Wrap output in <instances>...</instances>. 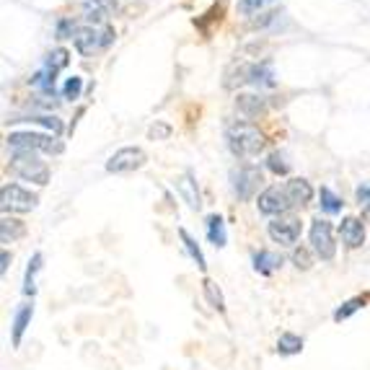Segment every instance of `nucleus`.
<instances>
[{
  "label": "nucleus",
  "mask_w": 370,
  "mask_h": 370,
  "mask_svg": "<svg viewBox=\"0 0 370 370\" xmlns=\"http://www.w3.org/2000/svg\"><path fill=\"white\" fill-rule=\"evenodd\" d=\"M226 145L236 158H256L264 153L267 140L252 122H236L226 130Z\"/></svg>",
  "instance_id": "f257e3e1"
},
{
  "label": "nucleus",
  "mask_w": 370,
  "mask_h": 370,
  "mask_svg": "<svg viewBox=\"0 0 370 370\" xmlns=\"http://www.w3.org/2000/svg\"><path fill=\"white\" fill-rule=\"evenodd\" d=\"M8 171L16 174L18 179L31 181L36 187H45L49 181V169L45 161H39V155L34 151H16L8 163Z\"/></svg>",
  "instance_id": "f03ea898"
},
{
  "label": "nucleus",
  "mask_w": 370,
  "mask_h": 370,
  "mask_svg": "<svg viewBox=\"0 0 370 370\" xmlns=\"http://www.w3.org/2000/svg\"><path fill=\"white\" fill-rule=\"evenodd\" d=\"M228 88L236 86H256V88H272L275 86V72L270 63H241L233 68V72L226 81Z\"/></svg>",
  "instance_id": "7ed1b4c3"
},
{
  "label": "nucleus",
  "mask_w": 370,
  "mask_h": 370,
  "mask_svg": "<svg viewBox=\"0 0 370 370\" xmlns=\"http://www.w3.org/2000/svg\"><path fill=\"white\" fill-rule=\"evenodd\" d=\"M8 145L13 151H34V153L60 155L65 151V143L57 135H42V132H10Z\"/></svg>",
  "instance_id": "20e7f679"
},
{
  "label": "nucleus",
  "mask_w": 370,
  "mask_h": 370,
  "mask_svg": "<svg viewBox=\"0 0 370 370\" xmlns=\"http://www.w3.org/2000/svg\"><path fill=\"white\" fill-rule=\"evenodd\" d=\"M264 184V174L259 166H238L231 171V190L241 202H249V199L259 192V187Z\"/></svg>",
  "instance_id": "39448f33"
},
{
  "label": "nucleus",
  "mask_w": 370,
  "mask_h": 370,
  "mask_svg": "<svg viewBox=\"0 0 370 370\" xmlns=\"http://www.w3.org/2000/svg\"><path fill=\"white\" fill-rule=\"evenodd\" d=\"M308 238H311V249H314V254H316L321 262H332L337 256L334 231H332V223H329V220L316 217V220L311 223Z\"/></svg>",
  "instance_id": "423d86ee"
},
{
  "label": "nucleus",
  "mask_w": 370,
  "mask_h": 370,
  "mask_svg": "<svg viewBox=\"0 0 370 370\" xmlns=\"http://www.w3.org/2000/svg\"><path fill=\"white\" fill-rule=\"evenodd\" d=\"M36 197L31 190H24L21 184H3V190H0V208L6 215H13V213H31L36 208Z\"/></svg>",
  "instance_id": "0eeeda50"
},
{
  "label": "nucleus",
  "mask_w": 370,
  "mask_h": 370,
  "mask_svg": "<svg viewBox=\"0 0 370 370\" xmlns=\"http://www.w3.org/2000/svg\"><path fill=\"white\" fill-rule=\"evenodd\" d=\"M114 29L104 24V26H83L78 29V34H75V49L81 54H93L109 47L114 42Z\"/></svg>",
  "instance_id": "6e6552de"
},
{
  "label": "nucleus",
  "mask_w": 370,
  "mask_h": 370,
  "mask_svg": "<svg viewBox=\"0 0 370 370\" xmlns=\"http://www.w3.org/2000/svg\"><path fill=\"white\" fill-rule=\"evenodd\" d=\"M256 208H259V213L262 215H288L290 210L295 208V202H293V197H290L288 187L282 184V187H267V190L259 194V202H256Z\"/></svg>",
  "instance_id": "1a4fd4ad"
},
{
  "label": "nucleus",
  "mask_w": 370,
  "mask_h": 370,
  "mask_svg": "<svg viewBox=\"0 0 370 370\" xmlns=\"http://www.w3.org/2000/svg\"><path fill=\"white\" fill-rule=\"evenodd\" d=\"M300 231H303V223H300L298 215H280L275 217L270 226H267V233L275 244L280 246H293L300 238Z\"/></svg>",
  "instance_id": "9d476101"
},
{
  "label": "nucleus",
  "mask_w": 370,
  "mask_h": 370,
  "mask_svg": "<svg viewBox=\"0 0 370 370\" xmlns=\"http://www.w3.org/2000/svg\"><path fill=\"white\" fill-rule=\"evenodd\" d=\"M148 155H145L143 148L137 145H127V148H119L117 153L111 155L107 161V171L109 174H127V171H137L143 169Z\"/></svg>",
  "instance_id": "9b49d317"
},
{
  "label": "nucleus",
  "mask_w": 370,
  "mask_h": 370,
  "mask_svg": "<svg viewBox=\"0 0 370 370\" xmlns=\"http://www.w3.org/2000/svg\"><path fill=\"white\" fill-rule=\"evenodd\" d=\"M236 109L246 119H259L267 114V99L259 93H238L236 96Z\"/></svg>",
  "instance_id": "f8f14e48"
},
{
  "label": "nucleus",
  "mask_w": 370,
  "mask_h": 370,
  "mask_svg": "<svg viewBox=\"0 0 370 370\" xmlns=\"http://www.w3.org/2000/svg\"><path fill=\"white\" fill-rule=\"evenodd\" d=\"M31 318H34V303H21L16 308V314H13V324H10V342H13V347L24 342V334L31 326Z\"/></svg>",
  "instance_id": "ddd939ff"
},
{
  "label": "nucleus",
  "mask_w": 370,
  "mask_h": 370,
  "mask_svg": "<svg viewBox=\"0 0 370 370\" xmlns=\"http://www.w3.org/2000/svg\"><path fill=\"white\" fill-rule=\"evenodd\" d=\"M339 236H342V241L347 249H360L365 244V226H362L360 217H344L342 223H339Z\"/></svg>",
  "instance_id": "4468645a"
},
{
  "label": "nucleus",
  "mask_w": 370,
  "mask_h": 370,
  "mask_svg": "<svg viewBox=\"0 0 370 370\" xmlns=\"http://www.w3.org/2000/svg\"><path fill=\"white\" fill-rule=\"evenodd\" d=\"M176 192L181 194V199L190 205L192 210H199L202 208V197H199V190H197V181L192 176V171H184L176 179Z\"/></svg>",
  "instance_id": "2eb2a0df"
},
{
  "label": "nucleus",
  "mask_w": 370,
  "mask_h": 370,
  "mask_svg": "<svg viewBox=\"0 0 370 370\" xmlns=\"http://www.w3.org/2000/svg\"><path fill=\"white\" fill-rule=\"evenodd\" d=\"M252 262H254V270L259 272V275H272V272H277L285 264V259H282L280 254L262 249V252H254Z\"/></svg>",
  "instance_id": "dca6fc26"
},
{
  "label": "nucleus",
  "mask_w": 370,
  "mask_h": 370,
  "mask_svg": "<svg viewBox=\"0 0 370 370\" xmlns=\"http://www.w3.org/2000/svg\"><path fill=\"white\" fill-rule=\"evenodd\" d=\"M285 187H288L290 197H293V202H295V208H303V205H308V202L314 199V187L308 184V179L295 176V179L285 181Z\"/></svg>",
  "instance_id": "f3484780"
},
{
  "label": "nucleus",
  "mask_w": 370,
  "mask_h": 370,
  "mask_svg": "<svg viewBox=\"0 0 370 370\" xmlns=\"http://www.w3.org/2000/svg\"><path fill=\"white\" fill-rule=\"evenodd\" d=\"M205 228H208L210 244L215 246V249H223V246L228 244L226 223H223V217H220V215H208V220H205Z\"/></svg>",
  "instance_id": "a211bd4d"
},
{
  "label": "nucleus",
  "mask_w": 370,
  "mask_h": 370,
  "mask_svg": "<svg viewBox=\"0 0 370 370\" xmlns=\"http://www.w3.org/2000/svg\"><path fill=\"white\" fill-rule=\"evenodd\" d=\"M42 264H45V256L36 252L31 259H29V267H26V275H24V295H31L34 298L36 293V275L42 272Z\"/></svg>",
  "instance_id": "6ab92c4d"
},
{
  "label": "nucleus",
  "mask_w": 370,
  "mask_h": 370,
  "mask_svg": "<svg viewBox=\"0 0 370 370\" xmlns=\"http://www.w3.org/2000/svg\"><path fill=\"white\" fill-rule=\"evenodd\" d=\"M26 233V226L21 223V220H16V217H3L0 220V241L3 244H13L16 238H21V236Z\"/></svg>",
  "instance_id": "aec40b11"
},
{
  "label": "nucleus",
  "mask_w": 370,
  "mask_h": 370,
  "mask_svg": "<svg viewBox=\"0 0 370 370\" xmlns=\"http://www.w3.org/2000/svg\"><path fill=\"white\" fill-rule=\"evenodd\" d=\"M179 238H181V244H184V252L190 254L192 262L197 264V270H199V272L208 270V262H205V254H202V249H199V246H197V241H194V238H192V236L187 233V228H179Z\"/></svg>",
  "instance_id": "412c9836"
},
{
  "label": "nucleus",
  "mask_w": 370,
  "mask_h": 370,
  "mask_svg": "<svg viewBox=\"0 0 370 370\" xmlns=\"http://www.w3.org/2000/svg\"><path fill=\"white\" fill-rule=\"evenodd\" d=\"M277 353L282 357H293V355H300L303 353V339L298 334H293V332H282L280 339H277Z\"/></svg>",
  "instance_id": "4be33fe9"
},
{
  "label": "nucleus",
  "mask_w": 370,
  "mask_h": 370,
  "mask_svg": "<svg viewBox=\"0 0 370 370\" xmlns=\"http://www.w3.org/2000/svg\"><path fill=\"white\" fill-rule=\"evenodd\" d=\"M318 205L324 210L326 215H337V213H342V197H337L334 192L329 190V187H321L318 190Z\"/></svg>",
  "instance_id": "5701e85b"
},
{
  "label": "nucleus",
  "mask_w": 370,
  "mask_h": 370,
  "mask_svg": "<svg viewBox=\"0 0 370 370\" xmlns=\"http://www.w3.org/2000/svg\"><path fill=\"white\" fill-rule=\"evenodd\" d=\"M202 293H205V298L213 308H215L217 314H223L226 311V298H223V290L217 288V282L213 280H202Z\"/></svg>",
  "instance_id": "b1692460"
},
{
  "label": "nucleus",
  "mask_w": 370,
  "mask_h": 370,
  "mask_svg": "<svg viewBox=\"0 0 370 370\" xmlns=\"http://www.w3.org/2000/svg\"><path fill=\"white\" fill-rule=\"evenodd\" d=\"M54 78H57V72L49 70V68H42L39 72H34L31 78H29V83L31 86H36V88H42L45 93H54Z\"/></svg>",
  "instance_id": "393cba45"
},
{
  "label": "nucleus",
  "mask_w": 370,
  "mask_h": 370,
  "mask_svg": "<svg viewBox=\"0 0 370 370\" xmlns=\"http://www.w3.org/2000/svg\"><path fill=\"white\" fill-rule=\"evenodd\" d=\"M365 303H368V298H362V295H357V298H350L344 300L342 306L334 311V321H347V318L353 316V314H357L360 308H365Z\"/></svg>",
  "instance_id": "a878e982"
},
{
  "label": "nucleus",
  "mask_w": 370,
  "mask_h": 370,
  "mask_svg": "<svg viewBox=\"0 0 370 370\" xmlns=\"http://www.w3.org/2000/svg\"><path fill=\"white\" fill-rule=\"evenodd\" d=\"M70 63V52L68 49H63V47H57V49H52V52L47 54V68L54 72H60L65 68V65Z\"/></svg>",
  "instance_id": "bb28decb"
},
{
  "label": "nucleus",
  "mask_w": 370,
  "mask_h": 370,
  "mask_svg": "<svg viewBox=\"0 0 370 370\" xmlns=\"http://www.w3.org/2000/svg\"><path fill=\"white\" fill-rule=\"evenodd\" d=\"M267 169H270L272 174H277V176L290 174V163H288V158H285V153H280V151L270 153V158H267Z\"/></svg>",
  "instance_id": "cd10ccee"
},
{
  "label": "nucleus",
  "mask_w": 370,
  "mask_h": 370,
  "mask_svg": "<svg viewBox=\"0 0 370 370\" xmlns=\"http://www.w3.org/2000/svg\"><path fill=\"white\" fill-rule=\"evenodd\" d=\"M83 93V78L81 75H72V78H68L63 86V99L68 101H78Z\"/></svg>",
  "instance_id": "c85d7f7f"
},
{
  "label": "nucleus",
  "mask_w": 370,
  "mask_h": 370,
  "mask_svg": "<svg viewBox=\"0 0 370 370\" xmlns=\"http://www.w3.org/2000/svg\"><path fill=\"white\" fill-rule=\"evenodd\" d=\"M18 122H34V125H42L47 130H52V135H60L63 132V122L57 117H49V114H36V117H29V119H18Z\"/></svg>",
  "instance_id": "c756f323"
},
{
  "label": "nucleus",
  "mask_w": 370,
  "mask_h": 370,
  "mask_svg": "<svg viewBox=\"0 0 370 370\" xmlns=\"http://www.w3.org/2000/svg\"><path fill=\"white\" fill-rule=\"evenodd\" d=\"M75 34H78V24L72 18H60L57 21V26H54V36L57 39H75Z\"/></svg>",
  "instance_id": "7c9ffc66"
},
{
  "label": "nucleus",
  "mask_w": 370,
  "mask_h": 370,
  "mask_svg": "<svg viewBox=\"0 0 370 370\" xmlns=\"http://www.w3.org/2000/svg\"><path fill=\"white\" fill-rule=\"evenodd\" d=\"M293 264H295L298 270H311L314 259H311V252H308L306 246H298V249H293Z\"/></svg>",
  "instance_id": "2f4dec72"
},
{
  "label": "nucleus",
  "mask_w": 370,
  "mask_h": 370,
  "mask_svg": "<svg viewBox=\"0 0 370 370\" xmlns=\"http://www.w3.org/2000/svg\"><path fill=\"white\" fill-rule=\"evenodd\" d=\"M267 3H272V0H238V10L244 16H249V13H256L259 8H264Z\"/></svg>",
  "instance_id": "473e14b6"
},
{
  "label": "nucleus",
  "mask_w": 370,
  "mask_h": 370,
  "mask_svg": "<svg viewBox=\"0 0 370 370\" xmlns=\"http://www.w3.org/2000/svg\"><path fill=\"white\" fill-rule=\"evenodd\" d=\"M148 137H151V140H166V137H171V127L166 125V122H155V125L148 130Z\"/></svg>",
  "instance_id": "72a5a7b5"
},
{
  "label": "nucleus",
  "mask_w": 370,
  "mask_h": 370,
  "mask_svg": "<svg viewBox=\"0 0 370 370\" xmlns=\"http://www.w3.org/2000/svg\"><path fill=\"white\" fill-rule=\"evenodd\" d=\"M355 199L360 202V205H370V181H362L357 192H355Z\"/></svg>",
  "instance_id": "f704fd0d"
},
{
  "label": "nucleus",
  "mask_w": 370,
  "mask_h": 370,
  "mask_svg": "<svg viewBox=\"0 0 370 370\" xmlns=\"http://www.w3.org/2000/svg\"><path fill=\"white\" fill-rule=\"evenodd\" d=\"M86 3H91V6H96V8L107 10V13H111V10H117V3L114 0H86Z\"/></svg>",
  "instance_id": "c9c22d12"
},
{
  "label": "nucleus",
  "mask_w": 370,
  "mask_h": 370,
  "mask_svg": "<svg viewBox=\"0 0 370 370\" xmlns=\"http://www.w3.org/2000/svg\"><path fill=\"white\" fill-rule=\"evenodd\" d=\"M10 267V252L8 249H3V254H0V275H6Z\"/></svg>",
  "instance_id": "e433bc0d"
}]
</instances>
